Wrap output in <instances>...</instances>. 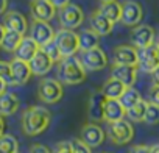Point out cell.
<instances>
[{
	"instance_id": "cell-1",
	"label": "cell",
	"mask_w": 159,
	"mask_h": 153,
	"mask_svg": "<svg viewBox=\"0 0 159 153\" xmlns=\"http://www.w3.org/2000/svg\"><path fill=\"white\" fill-rule=\"evenodd\" d=\"M52 114L44 106H28L22 113V130L27 136H38L50 125Z\"/></svg>"
},
{
	"instance_id": "cell-2",
	"label": "cell",
	"mask_w": 159,
	"mask_h": 153,
	"mask_svg": "<svg viewBox=\"0 0 159 153\" xmlns=\"http://www.w3.org/2000/svg\"><path fill=\"white\" fill-rule=\"evenodd\" d=\"M58 80L66 85H80L86 80V69L78 58H62L58 63Z\"/></svg>"
},
{
	"instance_id": "cell-3",
	"label": "cell",
	"mask_w": 159,
	"mask_h": 153,
	"mask_svg": "<svg viewBox=\"0 0 159 153\" xmlns=\"http://www.w3.org/2000/svg\"><path fill=\"white\" fill-rule=\"evenodd\" d=\"M62 55V58H70L80 50V38L72 30H59L53 39Z\"/></svg>"
},
{
	"instance_id": "cell-4",
	"label": "cell",
	"mask_w": 159,
	"mask_h": 153,
	"mask_svg": "<svg viewBox=\"0 0 159 153\" xmlns=\"http://www.w3.org/2000/svg\"><path fill=\"white\" fill-rule=\"evenodd\" d=\"M38 97L44 103H56L62 99V85L56 78H44L38 85Z\"/></svg>"
},
{
	"instance_id": "cell-5",
	"label": "cell",
	"mask_w": 159,
	"mask_h": 153,
	"mask_svg": "<svg viewBox=\"0 0 159 153\" xmlns=\"http://www.w3.org/2000/svg\"><path fill=\"white\" fill-rule=\"evenodd\" d=\"M108 136L116 145H123L133 139L134 128H133L131 122L122 119V120L108 123Z\"/></svg>"
},
{
	"instance_id": "cell-6",
	"label": "cell",
	"mask_w": 159,
	"mask_h": 153,
	"mask_svg": "<svg viewBox=\"0 0 159 153\" xmlns=\"http://www.w3.org/2000/svg\"><path fill=\"white\" fill-rule=\"evenodd\" d=\"M159 67V47L156 44L137 50V69L147 73H153Z\"/></svg>"
},
{
	"instance_id": "cell-7",
	"label": "cell",
	"mask_w": 159,
	"mask_h": 153,
	"mask_svg": "<svg viewBox=\"0 0 159 153\" xmlns=\"http://www.w3.org/2000/svg\"><path fill=\"white\" fill-rule=\"evenodd\" d=\"M84 21V14L81 11V8L70 3L67 7H64L62 10H59V24L62 27V30H75Z\"/></svg>"
},
{
	"instance_id": "cell-8",
	"label": "cell",
	"mask_w": 159,
	"mask_h": 153,
	"mask_svg": "<svg viewBox=\"0 0 159 153\" xmlns=\"http://www.w3.org/2000/svg\"><path fill=\"white\" fill-rule=\"evenodd\" d=\"M55 30L52 28V25L48 22H42V21H34L31 22V27H30V38L39 45V47H44L47 45L48 42H52L55 39Z\"/></svg>"
},
{
	"instance_id": "cell-9",
	"label": "cell",
	"mask_w": 159,
	"mask_h": 153,
	"mask_svg": "<svg viewBox=\"0 0 159 153\" xmlns=\"http://www.w3.org/2000/svg\"><path fill=\"white\" fill-rule=\"evenodd\" d=\"M154 39H156V33L147 24H142V25L134 27V30L131 33V44H133L134 49H139V50L153 45L154 44Z\"/></svg>"
},
{
	"instance_id": "cell-10",
	"label": "cell",
	"mask_w": 159,
	"mask_h": 153,
	"mask_svg": "<svg viewBox=\"0 0 159 153\" xmlns=\"http://www.w3.org/2000/svg\"><path fill=\"white\" fill-rule=\"evenodd\" d=\"M142 16H143V11H142V7L134 2V0H126V2L122 3V24L126 25V27H137L142 21Z\"/></svg>"
},
{
	"instance_id": "cell-11",
	"label": "cell",
	"mask_w": 159,
	"mask_h": 153,
	"mask_svg": "<svg viewBox=\"0 0 159 153\" xmlns=\"http://www.w3.org/2000/svg\"><path fill=\"white\" fill-rule=\"evenodd\" d=\"M80 61H81V64L84 66V69H89V70H102L108 64L106 53L100 47L92 49L89 52H83V56H81Z\"/></svg>"
},
{
	"instance_id": "cell-12",
	"label": "cell",
	"mask_w": 159,
	"mask_h": 153,
	"mask_svg": "<svg viewBox=\"0 0 159 153\" xmlns=\"http://www.w3.org/2000/svg\"><path fill=\"white\" fill-rule=\"evenodd\" d=\"M105 131H103V128L98 125V123H94V122H91V123H86L83 128H81V139L84 144H88L91 148L92 147H98V145H102L103 144V141H105Z\"/></svg>"
},
{
	"instance_id": "cell-13",
	"label": "cell",
	"mask_w": 159,
	"mask_h": 153,
	"mask_svg": "<svg viewBox=\"0 0 159 153\" xmlns=\"http://www.w3.org/2000/svg\"><path fill=\"white\" fill-rule=\"evenodd\" d=\"M116 66H136L137 67V49L133 45H117L112 52Z\"/></svg>"
},
{
	"instance_id": "cell-14",
	"label": "cell",
	"mask_w": 159,
	"mask_h": 153,
	"mask_svg": "<svg viewBox=\"0 0 159 153\" xmlns=\"http://www.w3.org/2000/svg\"><path fill=\"white\" fill-rule=\"evenodd\" d=\"M111 78L120 81L125 88H133L137 78V67L136 66H112Z\"/></svg>"
},
{
	"instance_id": "cell-15",
	"label": "cell",
	"mask_w": 159,
	"mask_h": 153,
	"mask_svg": "<svg viewBox=\"0 0 159 153\" xmlns=\"http://www.w3.org/2000/svg\"><path fill=\"white\" fill-rule=\"evenodd\" d=\"M3 27L5 30H10V31H16L19 35H25L27 30H28V24H27V19L22 13L19 11H7L3 14Z\"/></svg>"
},
{
	"instance_id": "cell-16",
	"label": "cell",
	"mask_w": 159,
	"mask_h": 153,
	"mask_svg": "<svg viewBox=\"0 0 159 153\" xmlns=\"http://www.w3.org/2000/svg\"><path fill=\"white\" fill-rule=\"evenodd\" d=\"M31 16L34 21L48 22L56 16V8L48 0H31Z\"/></svg>"
},
{
	"instance_id": "cell-17",
	"label": "cell",
	"mask_w": 159,
	"mask_h": 153,
	"mask_svg": "<svg viewBox=\"0 0 159 153\" xmlns=\"http://www.w3.org/2000/svg\"><path fill=\"white\" fill-rule=\"evenodd\" d=\"M105 102H106V97L102 94V91L94 92V94L89 97L88 116H89V119H91L94 123H97V122H100V120H105V117H103Z\"/></svg>"
},
{
	"instance_id": "cell-18",
	"label": "cell",
	"mask_w": 159,
	"mask_h": 153,
	"mask_svg": "<svg viewBox=\"0 0 159 153\" xmlns=\"http://www.w3.org/2000/svg\"><path fill=\"white\" fill-rule=\"evenodd\" d=\"M11 73H13V80H14V85L16 86H22L25 85L30 76L33 75L31 73V69H30V64L25 63V61H20L17 58H14L11 63Z\"/></svg>"
},
{
	"instance_id": "cell-19",
	"label": "cell",
	"mask_w": 159,
	"mask_h": 153,
	"mask_svg": "<svg viewBox=\"0 0 159 153\" xmlns=\"http://www.w3.org/2000/svg\"><path fill=\"white\" fill-rule=\"evenodd\" d=\"M28 64H30L31 73H34L38 76H42V75L48 73L52 70V67H53V61L44 53L42 49H39V52L34 55V58Z\"/></svg>"
},
{
	"instance_id": "cell-20",
	"label": "cell",
	"mask_w": 159,
	"mask_h": 153,
	"mask_svg": "<svg viewBox=\"0 0 159 153\" xmlns=\"http://www.w3.org/2000/svg\"><path fill=\"white\" fill-rule=\"evenodd\" d=\"M39 45L28 36V38H25L24 36V39H22V42L19 44V47H17V50L14 52V58H17V59H20V61H25V63H30L33 58H34V55L39 52Z\"/></svg>"
},
{
	"instance_id": "cell-21",
	"label": "cell",
	"mask_w": 159,
	"mask_h": 153,
	"mask_svg": "<svg viewBox=\"0 0 159 153\" xmlns=\"http://www.w3.org/2000/svg\"><path fill=\"white\" fill-rule=\"evenodd\" d=\"M126 116L125 108L122 106V103L119 100H106L105 102V109H103V117L108 123L122 120Z\"/></svg>"
},
{
	"instance_id": "cell-22",
	"label": "cell",
	"mask_w": 159,
	"mask_h": 153,
	"mask_svg": "<svg viewBox=\"0 0 159 153\" xmlns=\"http://www.w3.org/2000/svg\"><path fill=\"white\" fill-rule=\"evenodd\" d=\"M89 22H91V30L95 31L98 36H105V35H109L112 31V22H109L100 11H94L89 17Z\"/></svg>"
},
{
	"instance_id": "cell-23",
	"label": "cell",
	"mask_w": 159,
	"mask_h": 153,
	"mask_svg": "<svg viewBox=\"0 0 159 153\" xmlns=\"http://www.w3.org/2000/svg\"><path fill=\"white\" fill-rule=\"evenodd\" d=\"M19 99L16 94L13 92H5L0 95V116L5 117V116H13L17 109H19Z\"/></svg>"
},
{
	"instance_id": "cell-24",
	"label": "cell",
	"mask_w": 159,
	"mask_h": 153,
	"mask_svg": "<svg viewBox=\"0 0 159 153\" xmlns=\"http://www.w3.org/2000/svg\"><path fill=\"white\" fill-rule=\"evenodd\" d=\"M125 89L126 88L120 81H117L114 78H108L105 81L103 88H102V94L106 97V100H120V97L125 92Z\"/></svg>"
},
{
	"instance_id": "cell-25",
	"label": "cell",
	"mask_w": 159,
	"mask_h": 153,
	"mask_svg": "<svg viewBox=\"0 0 159 153\" xmlns=\"http://www.w3.org/2000/svg\"><path fill=\"white\" fill-rule=\"evenodd\" d=\"M78 38H80V50L81 52H89L92 49H97L100 44V36L95 31H92L91 28L80 33Z\"/></svg>"
},
{
	"instance_id": "cell-26",
	"label": "cell",
	"mask_w": 159,
	"mask_h": 153,
	"mask_svg": "<svg viewBox=\"0 0 159 153\" xmlns=\"http://www.w3.org/2000/svg\"><path fill=\"white\" fill-rule=\"evenodd\" d=\"M109 22H117L122 17V3L119 2H111V3H103L98 10Z\"/></svg>"
},
{
	"instance_id": "cell-27",
	"label": "cell",
	"mask_w": 159,
	"mask_h": 153,
	"mask_svg": "<svg viewBox=\"0 0 159 153\" xmlns=\"http://www.w3.org/2000/svg\"><path fill=\"white\" fill-rule=\"evenodd\" d=\"M22 39H24L22 35H19L16 31L7 30L5 31V36H3V41H2V45H0V47H2L5 52H16L17 47H19V44L22 42Z\"/></svg>"
},
{
	"instance_id": "cell-28",
	"label": "cell",
	"mask_w": 159,
	"mask_h": 153,
	"mask_svg": "<svg viewBox=\"0 0 159 153\" xmlns=\"http://www.w3.org/2000/svg\"><path fill=\"white\" fill-rule=\"evenodd\" d=\"M140 100H142V97H140L139 91H136L134 88H126L119 102L122 103V106L125 108V111H128L129 108H133L134 105H137Z\"/></svg>"
},
{
	"instance_id": "cell-29",
	"label": "cell",
	"mask_w": 159,
	"mask_h": 153,
	"mask_svg": "<svg viewBox=\"0 0 159 153\" xmlns=\"http://www.w3.org/2000/svg\"><path fill=\"white\" fill-rule=\"evenodd\" d=\"M0 153H19V142L13 134L0 136Z\"/></svg>"
},
{
	"instance_id": "cell-30",
	"label": "cell",
	"mask_w": 159,
	"mask_h": 153,
	"mask_svg": "<svg viewBox=\"0 0 159 153\" xmlns=\"http://www.w3.org/2000/svg\"><path fill=\"white\" fill-rule=\"evenodd\" d=\"M147 106H148V102L140 100L137 105H134L133 108H129L126 111V117L129 120H133V122H143L145 113H147Z\"/></svg>"
},
{
	"instance_id": "cell-31",
	"label": "cell",
	"mask_w": 159,
	"mask_h": 153,
	"mask_svg": "<svg viewBox=\"0 0 159 153\" xmlns=\"http://www.w3.org/2000/svg\"><path fill=\"white\" fill-rule=\"evenodd\" d=\"M41 49L44 50V53H45L53 63H59V61L62 59V55H61V52H59V49H58V45H56L55 41L48 42L47 45H44V47H41Z\"/></svg>"
},
{
	"instance_id": "cell-32",
	"label": "cell",
	"mask_w": 159,
	"mask_h": 153,
	"mask_svg": "<svg viewBox=\"0 0 159 153\" xmlns=\"http://www.w3.org/2000/svg\"><path fill=\"white\" fill-rule=\"evenodd\" d=\"M0 78L10 86H16L13 80V73H11V64L7 61H0Z\"/></svg>"
},
{
	"instance_id": "cell-33",
	"label": "cell",
	"mask_w": 159,
	"mask_h": 153,
	"mask_svg": "<svg viewBox=\"0 0 159 153\" xmlns=\"http://www.w3.org/2000/svg\"><path fill=\"white\" fill-rule=\"evenodd\" d=\"M143 122H147L148 125H156V123H159V106H154V105L148 103Z\"/></svg>"
},
{
	"instance_id": "cell-34",
	"label": "cell",
	"mask_w": 159,
	"mask_h": 153,
	"mask_svg": "<svg viewBox=\"0 0 159 153\" xmlns=\"http://www.w3.org/2000/svg\"><path fill=\"white\" fill-rule=\"evenodd\" d=\"M70 144H72V151L73 153H92V148L88 144H84L81 139H72Z\"/></svg>"
},
{
	"instance_id": "cell-35",
	"label": "cell",
	"mask_w": 159,
	"mask_h": 153,
	"mask_svg": "<svg viewBox=\"0 0 159 153\" xmlns=\"http://www.w3.org/2000/svg\"><path fill=\"white\" fill-rule=\"evenodd\" d=\"M148 103L159 106V85H153L148 92Z\"/></svg>"
},
{
	"instance_id": "cell-36",
	"label": "cell",
	"mask_w": 159,
	"mask_h": 153,
	"mask_svg": "<svg viewBox=\"0 0 159 153\" xmlns=\"http://www.w3.org/2000/svg\"><path fill=\"white\" fill-rule=\"evenodd\" d=\"M53 153H73V151H72V144H70L69 141H62V142L56 144Z\"/></svg>"
},
{
	"instance_id": "cell-37",
	"label": "cell",
	"mask_w": 159,
	"mask_h": 153,
	"mask_svg": "<svg viewBox=\"0 0 159 153\" xmlns=\"http://www.w3.org/2000/svg\"><path fill=\"white\" fill-rule=\"evenodd\" d=\"M28 153H52V151H50V148H48L47 145H44V144H34V145L30 147V151H28Z\"/></svg>"
},
{
	"instance_id": "cell-38",
	"label": "cell",
	"mask_w": 159,
	"mask_h": 153,
	"mask_svg": "<svg viewBox=\"0 0 159 153\" xmlns=\"http://www.w3.org/2000/svg\"><path fill=\"white\" fill-rule=\"evenodd\" d=\"M129 153H151L148 145H134L129 148Z\"/></svg>"
},
{
	"instance_id": "cell-39",
	"label": "cell",
	"mask_w": 159,
	"mask_h": 153,
	"mask_svg": "<svg viewBox=\"0 0 159 153\" xmlns=\"http://www.w3.org/2000/svg\"><path fill=\"white\" fill-rule=\"evenodd\" d=\"M48 2H50L55 8H59V10H62L64 7L70 5V0H48Z\"/></svg>"
},
{
	"instance_id": "cell-40",
	"label": "cell",
	"mask_w": 159,
	"mask_h": 153,
	"mask_svg": "<svg viewBox=\"0 0 159 153\" xmlns=\"http://www.w3.org/2000/svg\"><path fill=\"white\" fill-rule=\"evenodd\" d=\"M8 8V0H0V14H5Z\"/></svg>"
},
{
	"instance_id": "cell-41",
	"label": "cell",
	"mask_w": 159,
	"mask_h": 153,
	"mask_svg": "<svg viewBox=\"0 0 159 153\" xmlns=\"http://www.w3.org/2000/svg\"><path fill=\"white\" fill-rule=\"evenodd\" d=\"M7 86H8V85H7V83L2 80V78H0V95L7 92Z\"/></svg>"
},
{
	"instance_id": "cell-42",
	"label": "cell",
	"mask_w": 159,
	"mask_h": 153,
	"mask_svg": "<svg viewBox=\"0 0 159 153\" xmlns=\"http://www.w3.org/2000/svg\"><path fill=\"white\" fill-rule=\"evenodd\" d=\"M153 81H154V85H159V67L153 72Z\"/></svg>"
},
{
	"instance_id": "cell-43",
	"label": "cell",
	"mask_w": 159,
	"mask_h": 153,
	"mask_svg": "<svg viewBox=\"0 0 159 153\" xmlns=\"http://www.w3.org/2000/svg\"><path fill=\"white\" fill-rule=\"evenodd\" d=\"M3 131H5V120H3L2 116H0V136H3V134H5Z\"/></svg>"
},
{
	"instance_id": "cell-44",
	"label": "cell",
	"mask_w": 159,
	"mask_h": 153,
	"mask_svg": "<svg viewBox=\"0 0 159 153\" xmlns=\"http://www.w3.org/2000/svg\"><path fill=\"white\" fill-rule=\"evenodd\" d=\"M5 27H3V24H0V45H2V41H3V36H5Z\"/></svg>"
},
{
	"instance_id": "cell-45",
	"label": "cell",
	"mask_w": 159,
	"mask_h": 153,
	"mask_svg": "<svg viewBox=\"0 0 159 153\" xmlns=\"http://www.w3.org/2000/svg\"><path fill=\"white\" fill-rule=\"evenodd\" d=\"M150 150H151V153H159V144L151 145V147H150Z\"/></svg>"
},
{
	"instance_id": "cell-46",
	"label": "cell",
	"mask_w": 159,
	"mask_h": 153,
	"mask_svg": "<svg viewBox=\"0 0 159 153\" xmlns=\"http://www.w3.org/2000/svg\"><path fill=\"white\" fill-rule=\"evenodd\" d=\"M102 3H111V2H117V0H100Z\"/></svg>"
},
{
	"instance_id": "cell-47",
	"label": "cell",
	"mask_w": 159,
	"mask_h": 153,
	"mask_svg": "<svg viewBox=\"0 0 159 153\" xmlns=\"http://www.w3.org/2000/svg\"><path fill=\"white\" fill-rule=\"evenodd\" d=\"M154 44L159 47V33H157V36H156V39H154Z\"/></svg>"
}]
</instances>
